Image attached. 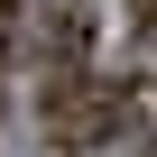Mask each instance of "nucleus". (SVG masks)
<instances>
[{
    "label": "nucleus",
    "mask_w": 157,
    "mask_h": 157,
    "mask_svg": "<svg viewBox=\"0 0 157 157\" xmlns=\"http://www.w3.org/2000/svg\"><path fill=\"white\" fill-rule=\"evenodd\" d=\"M37 129H46V148H65V157H93V148H111V139L129 129V83H111V74H93V65L46 74Z\"/></svg>",
    "instance_id": "f257e3e1"
},
{
    "label": "nucleus",
    "mask_w": 157,
    "mask_h": 157,
    "mask_svg": "<svg viewBox=\"0 0 157 157\" xmlns=\"http://www.w3.org/2000/svg\"><path fill=\"white\" fill-rule=\"evenodd\" d=\"M93 37H102L93 0H28V10H19V46H10V56H28V65H37V83H46V74L93 65Z\"/></svg>",
    "instance_id": "f03ea898"
},
{
    "label": "nucleus",
    "mask_w": 157,
    "mask_h": 157,
    "mask_svg": "<svg viewBox=\"0 0 157 157\" xmlns=\"http://www.w3.org/2000/svg\"><path fill=\"white\" fill-rule=\"evenodd\" d=\"M129 28H139V37H157V0H129Z\"/></svg>",
    "instance_id": "7ed1b4c3"
},
{
    "label": "nucleus",
    "mask_w": 157,
    "mask_h": 157,
    "mask_svg": "<svg viewBox=\"0 0 157 157\" xmlns=\"http://www.w3.org/2000/svg\"><path fill=\"white\" fill-rule=\"evenodd\" d=\"M129 157H157V148H148V139H139V148H129Z\"/></svg>",
    "instance_id": "20e7f679"
}]
</instances>
